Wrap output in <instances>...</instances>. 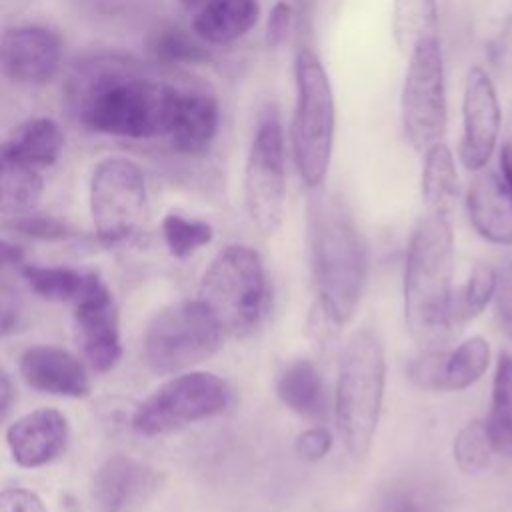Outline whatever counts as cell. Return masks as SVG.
Returning <instances> with one entry per match:
<instances>
[{
	"label": "cell",
	"instance_id": "obj_1",
	"mask_svg": "<svg viewBox=\"0 0 512 512\" xmlns=\"http://www.w3.org/2000/svg\"><path fill=\"white\" fill-rule=\"evenodd\" d=\"M64 94L68 110L86 128L138 140L170 132L180 96L122 52H96L78 60Z\"/></svg>",
	"mask_w": 512,
	"mask_h": 512
},
{
	"label": "cell",
	"instance_id": "obj_2",
	"mask_svg": "<svg viewBox=\"0 0 512 512\" xmlns=\"http://www.w3.org/2000/svg\"><path fill=\"white\" fill-rule=\"evenodd\" d=\"M454 238L450 218L426 214L414 228L404 270V312L412 336L428 350L458 332L452 292Z\"/></svg>",
	"mask_w": 512,
	"mask_h": 512
},
{
	"label": "cell",
	"instance_id": "obj_3",
	"mask_svg": "<svg viewBox=\"0 0 512 512\" xmlns=\"http://www.w3.org/2000/svg\"><path fill=\"white\" fill-rule=\"evenodd\" d=\"M312 272L320 306L334 324H346L360 302L366 256L360 236L334 202H320L310 218Z\"/></svg>",
	"mask_w": 512,
	"mask_h": 512
},
{
	"label": "cell",
	"instance_id": "obj_4",
	"mask_svg": "<svg viewBox=\"0 0 512 512\" xmlns=\"http://www.w3.org/2000/svg\"><path fill=\"white\" fill-rule=\"evenodd\" d=\"M386 362L378 336L364 328L346 344L336 384V426L352 458L368 454L380 418Z\"/></svg>",
	"mask_w": 512,
	"mask_h": 512
},
{
	"label": "cell",
	"instance_id": "obj_5",
	"mask_svg": "<svg viewBox=\"0 0 512 512\" xmlns=\"http://www.w3.org/2000/svg\"><path fill=\"white\" fill-rule=\"evenodd\" d=\"M294 78L298 94L290 128L294 160L304 184L318 188L326 178L334 142L332 84L318 56L308 48L296 54Z\"/></svg>",
	"mask_w": 512,
	"mask_h": 512
},
{
	"label": "cell",
	"instance_id": "obj_6",
	"mask_svg": "<svg viewBox=\"0 0 512 512\" xmlns=\"http://www.w3.org/2000/svg\"><path fill=\"white\" fill-rule=\"evenodd\" d=\"M198 300L224 334H248L260 322L266 300V276L258 252L242 244L222 248L202 276Z\"/></svg>",
	"mask_w": 512,
	"mask_h": 512
},
{
	"label": "cell",
	"instance_id": "obj_7",
	"mask_svg": "<svg viewBox=\"0 0 512 512\" xmlns=\"http://www.w3.org/2000/svg\"><path fill=\"white\" fill-rule=\"evenodd\" d=\"M232 390L212 372H186L154 390L134 412L132 428L140 436H166L224 412Z\"/></svg>",
	"mask_w": 512,
	"mask_h": 512
},
{
	"label": "cell",
	"instance_id": "obj_8",
	"mask_svg": "<svg viewBox=\"0 0 512 512\" xmlns=\"http://www.w3.org/2000/svg\"><path fill=\"white\" fill-rule=\"evenodd\" d=\"M222 328L200 300L172 304L158 312L144 336V358L152 372L174 374L210 358Z\"/></svg>",
	"mask_w": 512,
	"mask_h": 512
},
{
	"label": "cell",
	"instance_id": "obj_9",
	"mask_svg": "<svg viewBox=\"0 0 512 512\" xmlns=\"http://www.w3.org/2000/svg\"><path fill=\"white\" fill-rule=\"evenodd\" d=\"M148 210L146 180L128 158H104L90 176V212L104 244H122L140 232Z\"/></svg>",
	"mask_w": 512,
	"mask_h": 512
},
{
	"label": "cell",
	"instance_id": "obj_10",
	"mask_svg": "<svg viewBox=\"0 0 512 512\" xmlns=\"http://www.w3.org/2000/svg\"><path fill=\"white\" fill-rule=\"evenodd\" d=\"M400 110L406 138L426 152L440 142L446 128V92L440 40L416 46L408 56Z\"/></svg>",
	"mask_w": 512,
	"mask_h": 512
},
{
	"label": "cell",
	"instance_id": "obj_11",
	"mask_svg": "<svg viewBox=\"0 0 512 512\" xmlns=\"http://www.w3.org/2000/svg\"><path fill=\"white\" fill-rule=\"evenodd\" d=\"M244 192L254 226L262 234H272L280 226L284 212V144L274 114H268L254 134L246 162Z\"/></svg>",
	"mask_w": 512,
	"mask_h": 512
},
{
	"label": "cell",
	"instance_id": "obj_12",
	"mask_svg": "<svg viewBox=\"0 0 512 512\" xmlns=\"http://www.w3.org/2000/svg\"><path fill=\"white\" fill-rule=\"evenodd\" d=\"M500 102L492 78L480 66L468 70L462 96V138L460 160L466 170H482L498 142Z\"/></svg>",
	"mask_w": 512,
	"mask_h": 512
},
{
	"label": "cell",
	"instance_id": "obj_13",
	"mask_svg": "<svg viewBox=\"0 0 512 512\" xmlns=\"http://www.w3.org/2000/svg\"><path fill=\"white\" fill-rule=\"evenodd\" d=\"M62 58L60 36L36 24L12 26L0 36V70L12 82L40 86L50 82Z\"/></svg>",
	"mask_w": 512,
	"mask_h": 512
},
{
	"label": "cell",
	"instance_id": "obj_14",
	"mask_svg": "<svg viewBox=\"0 0 512 512\" xmlns=\"http://www.w3.org/2000/svg\"><path fill=\"white\" fill-rule=\"evenodd\" d=\"M74 330L78 346L94 372L104 374L118 364L122 356L118 312L110 290L102 282L76 302Z\"/></svg>",
	"mask_w": 512,
	"mask_h": 512
},
{
	"label": "cell",
	"instance_id": "obj_15",
	"mask_svg": "<svg viewBox=\"0 0 512 512\" xmlns=\"http://www.w3.org/2000/svg\"><path fill=\"white\" fill-rule=\"evenodd\" d=\"M160 486V474L128 458H108L94 480L96 512H140Z\"/></svg>",
	"mask_w": 512,
	"mask_h": 512
},
{
	"label": "cell",
	"instance_id": "obj_16",
	"mask_svg": "<svg viewBox=\"0 0 512 512\" xmlns=\"http://www.w3.org/2000/svg\"><path fill=\"white\" fill-rule=\"evenodd\" d=\"M20 374L28 386L40 392L82 398L90 392L84 364L64 348L38 344L20 356Z\"/></svg>",
	"mask_w": 512,
	"mask_h": 512
},
{
	"label": "cell",
	"instance_id": "obj_17",
	"mask_svg": "<svg viewBox=\"0 0 512 512\" xmlns=\"http://www.w3.org/2000/svg\"><path fill=\"white\" fill-rule=\"evenodd\" d=\"M66 440L68 422L52 408H40L18 418L6 432L12 458L24 468L48 464L64 450Z\"/></svg>",
	"mask_w": 512,
	"mask_h": 512
},
{
	"label": "cell",
	"instance_id": "obj_18",
	"mask_svg": "<svg viewBox=\"0 0 512 512\" xmlns=\"http://www.w3.org/2000/svg\"><path fill=\"white\" fill-rule=\"evenodd\" d=\"M466 210L476 232L494 244H512V192L502 176L484 172L466 194Z\"/></svg>",
	"mask_w": 512,
	"mask_h": 512
},
{
	"label": "cell",
	"instance_id": "obj_19",
	"mask_svg": "<svg viewBox=\"0 0 512 512\" xmlns=\"http://www.w3.org/2000/svg\"><path fill=\"white\" fill-rule=\"evenodd\" d=\"M218 100L212 92H180L170 136L176 150L184 154H202L218 130Z\"/></svg>",
	"mask_w": 512,
	"mask_h": 512
},
{
	"label": "cell",
	"instance_id": "obj_20",
	"mask_svg": "<svg viewBox=\"0 0 512 512\" xmlns=\"http://www.w3.org/2000/svg\"><path fill=\"white\" fill-rule=\"evenodd\" d=\"M258 18V0H206L192 20V32L202 42L228 44L250 32Z\"/></svg>",
	"mask_w": 512,
	"mask_h": 512
},
{
	"label": "cell",
	"instance_id": "obj_21",
	"mask_svg": "<svg viewBox=\"0 0 512 512\" xmlns=\"http://www.w3.org/2000/svg\"><path fill=\"white\" fill-rule=\"evenodd\" d=\"M64 148V134L52 118L22 122L0 148V154L24 166L42 170L52 166Z\"/></svg>",
	"mask_w": 512,
	"mask_h": 512
},
{
	"label": "cell",
	"instance_id": "obj_22",
	"mask_svg": "<svg viewBox=\"0 0 512 512\" xmlns=\"http://www.w3.org/2000/svg\"><path fill=\"white\" fill-rule=\"evenodd\" d=\"M278 398L298 416L324 422L328 418L326 384L310 360H294L278 378Z\"/></svg>",
	"mask_w": 512,
	"mask_h": 512
},
{
	"label": "cell",
	"instance_id": "obj_23",
	"mask_svg": "<svg viewBox=\"0 0 512 512\" xmlns=\"http://www.w3.org/2000/svg\"><path fill=\"white\" fill-rule=\"evenodd\" d=\"M458 198V174L450 148L436 142L426 150L422 166V200L428 214L450 218Z\"/></svg>",
	"mask_w": 512,
	"mask_h": 512
},
{
	"label": "cell",
	"instance_id": "obj_24",
	"mask_svg": "<svg viewBox=\"0 0 512 512\" xmlns=\"http://www.w3.org/2000/svg\"><path fill=\"white\" fill-rule=\"evenodd\" d=\"M392 36L404 56L422 42L438 40L436 0H394Z\"/></svg>",
	"mask_w": 512,
	"mask_h": 512
},
{
	"label": "cell",
	"instance_id": "obj_25",
	"mask_svg": "<svg viewBox=\"0 0 512 512\" xmlns=\"http://www.w3.org/2000/svg\"><path fill=\"white\" fill-rule=\"evenodd\" d=\"M30 288L52 302H78L102 280L94 272H78L64 266H26Z\"/></svg>",
	"mask_w": 512,
	"mask_h": 512
},
{
	"label": "cell",
	"instance_id": "obj_26",
	"mask_svg": "<svg viewBox=\"0 0 512 512\" xmlns=\"http://www.w3.org/2000/svg\"><path fill=\"white\" fill-rule=\"evenodd\" d=\"M494 450L512 458V356L500 354L492 384L490 414L484 420Z\"/></svg>",
	"mask_w": 512,
	"mask_h": 512
},
{
	"label": "cell",
	"instance_id": "obj_27",
	"mask_svg": "<svg viewBox=\"0 0 512 512\" xmlns=\"http://www.w3.org/2000/svg\"><path fill=\"white\" fill-rule=\"evenodd\" d=\"M490 346L482 336L464 340L456 350L444 352L442 390H464L472 386L488 368Z\"/></svg>",
	"mask_w": 512,
	"mask_h": 512
},
{
	"label": "cell",
	"instance_id": "obj_28",
	"mask_svg": "<svg viewBox=\"0 0 512 512\" xmlns=\"http://www.w3.org/2000/svg\"><path fill=\"white\" fill-rule=\"evenodd\" d=\"M150 52L168 64H194L206 62L210 58L208 50L200 44L196 34H190L174 24L162 26L152 34Z\"/></svg>",
	"mask_w": 512,
	"mask_h": 512
},
{
	"label": "cell",
	"instance_id": "obj_29",
	"mask_svg": "<svg viewBox=\"0 0 512 512\" xmlns=\"http://www.w3.org/2000/svg\"><path fill=\"white\" fill-rule=\"evenodd\" d=\"M38 172L0 154V202H6L10 208H30L42 192Z\"/></svg>",
	"mask_w": 512,
	"mask_h": 512
},
{
	"label": "cell",
	"instance_id": "obj_30",
	"mask_svg": "<svg viewBox=\"0 0 512 512\" xmlns=\"http://www.w3.org/2000/svg\"><path fill=\"white\" fill-rule=\"evenodd\" d=\"M494 452L496 450L484 420L468 422L454 440V462L466 474L486 470L492 462Z\"/></svg>",
	"mask_w": 512,
	"mask_h": 512
},
{
	"label": "cell",
	"instance_id": "obj_31",
	"mask_svg": "<svg viewBox=\"0 0 512 512\" xmlns=\"http://www.w3.org/2000/svg\"><path fill=\"white\" fill-rule=\"evenodd\" d=\"M496 290V270L488 264H476L458 294H454V316L462 326L466 320L476 318Z\"/></svg>",
	"mask_w": 512,
	"mask_h": 512
},
{
	"label": "cell",
	"instance_id": "obj_32",
	"mask_svg": "<svg viewBox=\"0 0 512 512\" xmlns=\"http://www.w3.org/2000/svg\"><path fill=\"white\" fill-rule=\"evenodd\" d=\"M440 496L426 480H402L382 498L378 512H438Z\"/></svg>",
	"mask_w": 512,
	"mask_h": 512
},
{
	"label": "cell",
	"instance_id": "obj_33",
	"mask_svg": "<svg viewBox=\"0 0 512 512\" xmlns=\"http://www.w3.org/2000/svg\"><path fill=\"white\" fill-rule=\"evenodd\" d=\"M162 234L172 256L186 258L198 248L206 246L214 232L212 226L202 220H190L180 214H166L162 220Z\"/></svg>",
	"mask_w": 512,
	"mask_h": 512
},
{
	"label": "cell",
	"instance_id": "obj_34",
	"mask_svg": "<svg viewBox=\"0 0 512 512\" xmlns=\"http://www.w3.org/2000/svg\"><path fill=\"white\" fill-rule=\"evenodd\" d=\"M14 230L42 240H62L74 234V228L54 216H22L10 224Z\"/></svg>",
	"mask_w": 512,
	"mask_h": 512
},
{
	"label": "cell",
	"instance_id": "obj_35",
	"mask_svg": "<svg viewBox=\"0 0 512 512\" xmlns=\"http://www.w3.org/2000/svg\"><path fill=\"white\" fill-rule=\"evenodd\" d=\"M444 350L432 348L410 364V378L426 390H442Z\"/></svg>",
	"mask_w": 512,
	"mask_h": 512
},
{
	"label": "cell",
	"instance_id": "obj_36",
	"mask_svg": "<svg viewBox=\"0 0 512 512\" xmlns=\"http://www.w3.org/2000/svg\"><path fill=\"white\" fill-rule=\"evenodd\" d=\"M332 448V436L324 426H312L296 438V454L306 462L322 460Z\"/></svg>",
	"mask_w": 512,
	"mask_h": 512
},
{
	"label": "cell",
	"instance_id": "obj_37",
	"mask_svg": "<svg viewBox=\"0 0 512 512\" xmlns=\"http://www.w3.org/2000/svg\"><path fill=\"white\" fill-rule=\"evenodd\" d=\"M496 310L498 318L512 338V262H508L500 272H496Z\"/></svg>",
	"mask_w": 512,
	"mask_h": 512
},
{
	"label": "cell",
	"instance_id": "obj_38",
	"mask_svg": "<svg viewBox=\"0 0 512 512\" xmlns=\"http://www.w3.org/2000/svg\"><path fill=\"white\" fill-rule=\"evenodd\" d=\"M0 512H46V508L34 492L24 488H6L0 492Z\"/></svg>",
	"mask_w": 512,
	"mask_h": 512
},
{
	"label": "cell",
	"instance_id": "obj_39",
	"mask_svg": "<svg viewBox=\"0 0 512 512\" xmlns=\"http://www.w3.org/2000/svg\"><path fill=\"white\" fill-rule=\"evenodd\" d=\"M290 22H292V8L288 2H276L268 14V20H266V32H264V40L270 48L278 46L288 28H290Z\"/></svg>",
	"mask_w": 512,
	"mask_h": 512
},
{
	"label": "cell",
	"instance_id": "obj_40",
	"mask_svg": "<svg viewBox=\"0 0 512 512\" xmlns=\"http://www.w3.org/2000/svg\"><path fill=\"white\" fill-rule=\"evenodd\" d=\"M22 258H24L22 248H18L16 244L0 240V272L14 266V264H20Z\"/></svg>",
	"mask_w": 512,
	"mask_h": 512
},
{
	"label": "cell",
	"instance_id": "obj_41",
	"mask_svg": "<svg viewBox=\"0 0 512 512\" xmlns=\"http://www.w3.org/2000/svg\"><path fill=\"white\" fill-rule=\"evenodd\" d=\"M14 402V390L8 376L0 370V422L8 416Z\"/></svg>",
	"mask_w": 512,
	"mask_h": 512
},
{
	"label": "cell",
	"instance_id": "obj_42",
	"mask_svg": "<svg viewBox=\"0 0 512 512\" xmlns=\"http://www.w3.org/2000/svg\"><path fill=\"white\" fill-rule=\"evenodd\" d=\"M206 0H180V4L184 6V8H194V6H198V4H204Z\"/></svg>",
	"mask_w": 512,
	"mask_h": 512
},
{
	"label": "cell",
	"instance_id": "obj_43",
	"mask_svg": "<svg viewBox=\"0 0 512 512\" xmlns=\"http://www.w3.org/2000/svg\"><path fill=\"white\" fill-rule=\"evenodd\" d=\"M504 150H506V154L510 158V164H512V146H504Z\"/></svg>",
	"mask_w": 512,
	"mask_h": 512
}]
</instances>
